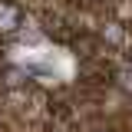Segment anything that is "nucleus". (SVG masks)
<instances>
[{
  "label": "nucleus",
  "instance_id": "obj_1",
  "mask_svg": "<svg viewBox=\"0 0 132 132\" xmlns=\"http://www.w3.org/2000/svg\"><path fill=\"white\" fill-rule=\"evenodd\" d=\"M20 20L23 16H20V10H16L13 3H3L0 0V33H13L20 27Z\"/></svg>",
  "mask_w": 132,
  "mask_h": 132
}]
</instances>
